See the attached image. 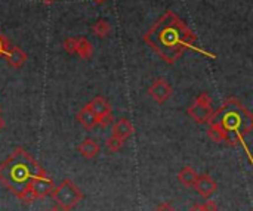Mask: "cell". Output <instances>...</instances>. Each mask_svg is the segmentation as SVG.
<instances>
[{"label":"cell","mask_w":253,"mask_h":211,"mask_svg":"<svg viewBox=\"0 0 253 211\" xmlns=\"http://www.w3.org/2000/svg\"><path fill=\"white\" fill-rule=\"evenodd\" d=\"M144 41L168 65H173L187 49H196L197 35L173 10L168 9L144 34Z\"/></svg>","instance_id":"6da1fadb"},{"label":"cell","mask_w":253,"mask_h":211,"mask_svg":"<svg viewBox=\"0 0 253 211\" xmlns=\"http://www.w3.org/2000/svg\"><path fill=\"white\" fill-rule=\"evenodd\" d=\"M208 124V135L213 142L237 146L252 132L253 115L237 98H227Z\"/></svg>","instance_id":"7a4b0ae2"},{"label":"cell","mask_w":253,"mask_h":211,"mask_svg":"<svg viewBox=\"0 0 253 211\" xmlns=\"http://www.w3.org/2000/svg\"><path fill=\"white\" fill-rule=\"evenodd\" d=\"M44 169L24 148H15L6 161L0 164V183L25 204L36 201L30 191L31 182L44 175Z\"/></svg>","instance_id":"3957f363"},{"label":"cell","mask_w":253,"mask_h":211,"mask_svg":"<svg viewBox=\"0 0 253 211\" xmlns=\"http://www.w3.org/2000/svg\"><path fill=\"white\" fill-rule=\"evenodd\" d=\"M50 197L55 201L56 207H59L62 211H70L83 200V192L70 179H64L53 188Z\"/></svg>","instance_id":"277c9868"},{"label":"cell","mask_w":253,"mask_h":211,"mask_svg":"<svg viewBox=\"0 0 253 211\" xmlns=\"http://www.w3.org/2000/svg\"><path fill=\"white\" fill-rule=\"evenodd\" d=\"M212 98L208 93H200L194 104L188 108V115L199 124H208L213 114V106H212Z\"/></svg>","instance_id":"5b68a950"},{"label":"cell","mask_w":253,"mask_h":211,"mask_svg":"<svg viewBox=\"0 0 253 211\" xmlns=\"http://www.w3.org/2000/svg\"><path fill=\"white\" fill-rule=\"evenodd\" d=\"M92 111L95 112L96 117V126L101 127H108L113 123V111L110 104L105 101L102 96H96L92 102H89Z\"/></svg>","instance_id":"8992f818"},{"label":"cell","mask_w":253,"mask_h":211,"mask_svg":"<svg viewBox=\"0 0 253 211\" xmlns=\"http://www.w3.org/2000/svg\"><path fill=\"white\" fill-rule=\"evenodd\" d=\"M148 93L150 96L153 98V101L159 105H163L173 93V89L172 86L169 84V81L163 77L160 78H156L153 81V84L148 87Z\"/></svg>","instance_id":"52a82bcc"},{"label":"cell","mask_w":253,"mask_h":211,"mask_svg":"<svg viewBox=\"0 0 253 211\" xmlns=\"http://www.w3.org/2000/svg\"><path fill=\"white\" fill-rule=\"evenodd\" d=\"M53 188H55L53 180L44 173V175L36 177V179L31 182L30 191H31V194L34 195V198L39 200V198H44V197L50 195V192L53 191Z\"/></svg>","instance_id":"ba28073f"},{"label":"cell","mask_w":253,"mask_h":211,"mask_svg":"<svg viewBox=\"0 0 253 211\" xmlns=\"http://www.w3.org/2000/svg\"><path fill=\"white\" fill-rule=\"evenodd\" d=\"M194 189L205 198V200H209L218 189V185L216 182L209 176V175H199L197 176V180L194 183Z\"/></svg>","instance_id":"9c48e42d"},{"label":"cell","mask_w":253,"mask_h":211,"mask_svg":"<svg viewBox=\"0 0 253 211\" xmlns=\"http://www.w3.org/2000/svg\"><path fill=\"white\" fill-rule=\"evenodd\" d=\"M4 58H6V61H7V64L10 67L21 68L27 61V53L18 46H9L7 52L4 53Z\"/></svg>","instance_id":"30bf717a"},{"label":"cell","mask_w":253,"mask_h":211,"mask_svg":"<svg viewBox=\"0 0 253 211\" xmlns=\"http://www.w3.org/2000/svg\"><path fill=\"white\" fill-rule=\"evenodd\" d=\"M77 151H79V154H80L83 158H86V160H93V158L99 154L101 146L98 145V142H95L93 139L87 138V139H84V141L77 146Z\"/></svg>","instance_id":"8fae6325"},{"label":"cell","mask_w":253,"mask_h":211,"mask_svg":"<svg viewBox=\"0 0 253 211\" xmlns=\"http://www.w3.org/2000/svg\"><path fill=\"white\" fill-rule=\"evenodd\" d=\"M77 121L86 129V130H92L95 126H96V117H95V112L92 111V108H90V105L87 104V105H84L82 109H80V112L77 114Z\"/></svg>","instance_id":"7c38bea8"},{"label":"cell","mask_w":253,"mask_h":211,"mask_svg":"<svg viewBox=\"0 0 253 211\" xmlns=\"http://www.w3.org/2000/svg\"><path fill=\"white\" fill-rule=\"evenodd\" d=\"M132 133H133V126L127 118H120L113 126V136H116L122 141H126Z\"/></svg>","instance_id":"4fadbf2b"},{"label":"cell","mask_w":253,"mask_h":211,"mask_svg":"<svg viewBox=\"0 0 253 211\" xmlns=\"http://www.w3.org/2000/svg\"><path fill=\"white\" fill-rule=\"evenodd\" d=\"M197 173H196V170L191 167V166H185L182 170H179V173H178V180L184 185V186H187V188H194V183H196V180H197Z\"/></svg>","instance_id":"5bb4252c"},{"label":"cell","mask_w":253,"mask_h":211,"mask_svg":"<svg viewBox=\"0 0 253 211\" xmlns=\"http://www.w3.org/2000/svg\"><path fill=\"white\" fill-rule=\"evenodd\" d=\"M83 61H89L93 55V44L86 37L77 38V53Z\"/></svg>","instance_id":"9a60e30c"},{"label":"cell","mask_w":253,"mask_h":211,"mask_svg":"<svg viewBox=\"0 0 253 211\" xmlns=\"http://www.w3.org/2000/svg\"><path fill=\"white\" fill-rule=\"evenodd\" d=\"M92 33L99 38H105L111 33V25L107 19H98L92 27Z\"/></svg>","instance_id":"2e32d148"},{"label":"cell","mask_w":253,"mask_h":211,"mask_svg":"<svg viewBox=\"0 0 253 211\" xmlns=\"http://www.w3.org/2000/svg\"><path fill=\"white\" fill-rule=\"evenodd\" d=\"M64 50L70 55H76L77 53V38L76 37H68L64 40Z\"/></svg>","instance_id":"e0dca14e"},{"label":"cell","mask_w":253,"mask_h":211,"mask_svg":"<svg viewBox=\"0 0 253 211\" xmlns=\"http://www.w3.org/2000/svg\"><path fill=\"white\" fill-rule=\"evenodd\" d=\"M123 142H125V141H122V139H119V138H116V136L111 135V138L107 139V148H108V151H111V152H117V151H120V148L123 146Z\"/></svg>","instance_id":"ac0fdd59"},{"label":"cell","mask_w":253,"mask_h":211,"mask_svg":"<svg viewBox=\"0 0 253 211\" xmlns=\"http://www.w3.org/2000/svg\"><path fill=\"white\" fill-rule=\"evenodd\" d=\"M9 46H10V44H9V40H7L4 35H1V34H0V58H1V56H4V53L7 52Z\"/></svg>","instance_id":"d6986e66"},{"label":"cell","mask_w":253,"mask_h":211,"mask_svg":"<svg viewBox=\"0 0 253 211\" xmlns=\"http://www.w3.org/2000/svg\"><path fill=\"white\" fill-rule=\"evenodd\" d=\"M203 209L205 211H218V204L215 201H206L203 204Z\"/></svg>","instance_id":"ffe728a7"},{"label":"cell","mask_w":253,"mask_h":211,"mask_svg":"<svg viewBox=\"0 0 253 211\" xmlns=\"http://www.w3.org/2000/svg\"><path fill=\"white\" fill-rule=\"evenodd\" d=\"M154 211H178L172 204H169V203H163V204H160L157 209Z\"/></svg>","instance_id":"44dd1931"},{"label":"cell","mask_w":253,"mask_h":211,"mask_svg":"<svg viewBox=\"0 0 253 211\" xmlns=\"http://www.w3.org/2000/svg\"><path fill=\"white\" fill-rule=\"evenodd\" d=\"M188 211H205V209H203V204H194L190 207Z\"/></svg>","instance_id":"7402d4cb"},{"label":"cell","mask_w":253,"mask_h":211,"mask_svg":"<svg viewBox=\"0 0 253 211\" xmlns=\"http://www.w3.org/2000/svg\"><path fill=\"white\" fill-rule=\"evenodd\" d=\"M42 3H44V4H52V3H55L56 0H40Z\"/></svg>","instance_id":"603a6c76"},{"label":"cell","mask_w":253,"mask_h":211,"mask_svg":"<svg viewBox=\"0 0 253 211\" xmlns=\"http://www.w3.org/2000/svg\"><path fill=\"white\" fill-rule=\"evenodd\" d=\"M3 127H4V120H3V118L0 117V132L3 130Z\"/></svg>","instance_id":"cb8c5ba5"},{"label":"cell","mask_w":253,"mask_h":211,"mask_svg":"<svg viewBox=\"0 0 253 211\" xmlns=\"http://www.w3.org/2000/svg\"><path fill=\"white\" fill-rule=\"evenodd\" d=\"M47 211H62L59 207H52V209H49Z\"/></svg>","instance_id":"d4e9b609"},{"label":"cell","mask_w":253,"mask_h":211,"mask_svg":"<svg viewBox=\"0 0 253 211\" xmlns=\"http://www.w3.org/2000/svg\"><path fill=\"white\" fill-rule=\"evenodd\" d=\"M95 3H98V4H101V3H105L107 0H93Z\"/></svg>","instance_id":"484cf974"},{"label":"cell","mask_w":253,"mask_h":211,"mask_svg":"<svg viewBox=\"0 0 253 211\" xmlns=\"http://www.w3.org/2000/svg\"><path fill=\"white\" fill-rule=\"evenodd\" d=\"M0 111H1V109H0Z\"/></svg>","instance_id":"4316f807"}]
</instances>
